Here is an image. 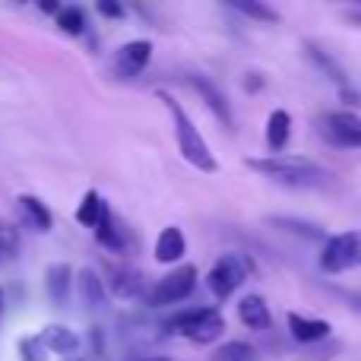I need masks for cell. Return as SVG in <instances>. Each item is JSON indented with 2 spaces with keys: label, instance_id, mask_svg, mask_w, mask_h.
I'll return each instance as SVG.
<instances>
[{
  "label": "cell",
  "instance_id": "20",
  "mask_svg": "<svg viewBox=\"0 0 361 361\" xmlns=\"http://www.w3.org/2000/svg\"><path fill=\"white\" fill-rule=\"evenodd\" d=\"M105 209H108V203L102 200V193L99 190H86L82 193V200H80V206H76V222H80L82 228L95 231V225H99V219L105 216Z\"/></svg>",
  "mask_w": 361,
  "mask_h": 361
},
{
  "label": "cell",
  "instance_id": "7",
  "mask_svg": "<svg viewBox=\"0 0 361 361\" xmlns=\"http://www.w3.org/2000/svg\"><path fill=\"white\" fill-rule=\"evenodd\" d=\"M320 133L333 146L343 149H361V118L355 111H326L320 118Z\"/></svg>",
  "mask_w": 361,
  "mask_h": 361
},
{
  "label": "cell",
  "instance_id": "17",
  "mask_svg": "<svg viewBox=\"0 0 361 361\" xmlns=\"http://www.w3.org/2000/svg\"><path fill=\"white\" fill-rule=\"evenodd\" d=\"M16 203H19V212H23V219L32 225V228H35V231H51V225H54V216H51V209L42 203V200L32 197V193H23Z\"/></svg>",
  "mask_w": 361,
  "mask_h": 361
},
{
  "label": "cell",
  "instance_id": "22",
  "mask_svg": "<svg viewBox=\"0 0 361 361\" xmlns=\"http://www.w3.org/2000/svg\"><path fill=\"white\" fill-rule=\"evenodd\" d=\"M57 25H61V32H67V35H82V32H86V10H82V6H61Z\"/></svg>",
  "mask_w": 361,
  "mask_h": 361
},
{
  "label": "cell",
  "instance_id": "10",
  "mask_svg": "<svg viewBox=\"0 0 361 361\" xmlns=\"http://www.w3.org/2000/svg\"><path fill=\"white\" fill-rule=\"evenodd\" d=\"M38 343L44 345V352H54V355H76L80 352V336L70 326H61V324L44 326L38 333Z\"/></svg>",
  "mask_w": 361,
  "mask_h": 361
},
{
  "label": "cell",
  "instance_id": "5",
  "mask_svg": "<svg viewBox=\"0 0 361 361\" xmlns=\"http://www.w3.org/2000/svg\"><path fill=\"white\" fill-rule=\"evenodd\" d=\"M193 288H197V267L187 263V267L171 269L165 279H159L156 286L146 292V301H149V307H169V305H178V301L190 298Z\"/></svg>",
  "mask_w": 361,
  "mask_h": 361
},
{
  "label": "cell",
  "instance_id": "26",
  "mask_svg": "<svg viewBox=\"0 0 361 361\" xmlns=\"http://www.w3.org/2000/svg\"><path fill=\"white\" fill-rule=\"evenodd\" d=\"M19 361H48L44 345L38 343V336H23L19 339Z\"/></svg>",
  "mask_w": 361,
  "mask_h": 361
},
{
  "label": "cell",
  "instance_id": "11",
  "mask_svg": "<svg viewBox=\"0 0 361 361\" xmlns=\"http://www.w3.org/2000/svg\"><path fill=\"white\" fill-rule=\"evenodd\" d=\"M330 330L333 326L326 324V320L305 317V314H288V333H292V339H298V343H305V345L326 339L330 336Z\"/></svg>",
  "mask_w": 361,
  "mask_h": 361
},
{
  "label": "cell",
  "instance_id": "8",
  "mask_svg": "<svg viewBox=\"0 0 361 361\" xmlns=\"http://www.w3.org/2000/svg\"><path fill=\"white\" fill-rule=\"evenodd\" d=\"M152 61V42L149 38H133V42L121 44L114 51V73L121 80H130V76H140Z\"/></svg>",
  "mask_w": 361,
  "mask_h": 361
},
{
  "label": "cell",
  "instance_id": "6",
  "mask_svg": "<svg viewBox=\"0 0 361 361\" xmlns=\"http://www.w3.org/2000/svg\"><path fill=\"white\" fill-rule=\"evenodd\" d=\"M247 273H250V267L241 254H222L212 263L209 276H206V288H209L219 301L231 298V295L241 288V282L247 279Z\"/></svg>",
  "mask_w": 361,
  "mask_h": 361
},
{
  "label": "cell",
  "instance_id": "18",
  "mask_svg": "<svg viewBox=\"0 0 361 361\" xmlns=\"http://www.w3.org/2000/svg\"><path fill=\"white\" fill-rule=\"evenodd\" d=\"M288 137H292V118H288L286 108H276L267 121V143L273 152H282L288 146Z\"/></svg>",
  "mask_w": 361,
  "mask_h": 361
},
{
  "label": "cell",
  "instance_id": "2",
  "mask_svg": "<svg viewBox=\"0 0 361 361\" xmlns=\"http://www.w3.org/2000/svg\"><path fill=\"white\" fill-rule=\"evenodd\" d=\"M159 99L165 102V108H169L171 118H175V137H178V149H180V156H184V162H190L193 169L206 171V175H216V171H219V162H216V156L209 152L206 140L200 137V130L193 127L190 114L180 108V102L175 99V95L159 92Z\"/></svg>",
  "mask_w": 361,
  "mask_h": 361
},
{
  "label": "cell",
  "instance_id": "28",
  "mask_svg": "<svg viewBox=\"0 0 361 361\" xmlns=\"http://www.w3.org/2000/svg\"><path fill=\"white\" fill-rule=\"evenodd\" d=\"M260 82H263L260 73H250V76H247V89H250V92H254V89H260Z\"/></svg>",
  "mask_w": 361,
  "mask_h": 361
},
{
  "label": "cell",
  "instance_id": "31",
  "mask_svg": "<svg viewBox=\"0 0 361 361\" xmlns=\"http://www.w3.org/2000/svg\"><path fill=\"white\" fill-rule=\"evenodd\" d=\"M143 361H169V358H143Z\"/></svg>",
  "mask_w": 361,
  "mask_h": 361
},
{
  "label": "cell",
  "instance_id": "27",
  "mask_svg": "<svg viewBox=\"0 0 361 361\" xmlns=\"http://www.w3.org/2000/svg\"><path fill=\"white\" fill-rule=\"evenodd\" d=\"M95 10H99L102 16H108V19H121V16H124V6L114 4V0H99V6H95Z\"/></svg>",
  "mask_w": 361,
  "mask_h": 361
},
{
  "label": "cell",
  "instance_id": "13",
  "mask_svg": "<svg viewBox=\"0 0 361 361\" xmlns=\"http://www.w3.org/2000/svg\"><path fill=\"white\" fill-rule=\"evenodd\" d=\"M238 317H241V324L247 326V330H257V333L269 330V324H273L269 307L260 295H244V298L238 301Z\"/></svg>",
  "mask_w": 361,
  "mask_h": 361
},
{
  "label": "cell",
  "instance_id": "12",
  "mask_svg": "<svg viewBox=\"0 0 361 361\" xmlns=\"http://www.w3.org/2000/svg\"><path fill=\"white\" fill-rule=\"evenodd\" d=\"M44 288H48V298L54 307H63L70 298V288H73V269L67 263H54L44 273Z\"/></svg>",
  "mask_w": 361,
  "mask_h": 361
},
{
  "label": "cell",
  "instance_id": "24",
  "mask_svg": "<svg viewBox=\"0 0 361 361\" xmlns=\"http://www.w3.org/2000/svg\"><path fill=\"white\" fill-rule=\"evenodd\" d=\"M231 10L244 13V16L257 19V23H279V13H276L273 6H267V4H250V0H235V4H231Z\"/></svg>",
  "mask_w": 361,
  "mask_h": 361
},
{
  "label": "cell",
  "instance_id": "16",
  "mask_svg": "<svg viewBox=\"0 0 361 361\" xmlns=\"http://www.w3.org/2000/svg\"><path fill=\"white\" fill-rule=\"evenodd\" d=\"M95 241H99L105 250H111V254H124L127 250L124 228H121L118 219L111 216V209H105V216H102L99 225H95Z\"/></svg>",
  "mask_w": 361,
  "mask_h": 361
},
{
  "label": "cell",
  "instance_id": "29",
  "mask_svg": "<svg viewBox=\"0 0 361 361\" xmlns=\"http://www.w3.org/2000/svg\"><path fill=\"white\" fill-rule=\"evenodd\" d=\"M42 10L44 13H61V6H57V4H42Z\"/></svg>",
  "mask_w": 361,
  "mask_h": 361
},
{
  "label": "cell",
  "instance_id": "3",
  "mask_svg": "<svg viewBox=\"0 0 361 361\" xmlns=\"http://www.w3.org/2000/svg\"><path fill=\"white\" fill-rule=\"evenodd\" d=\"M169 333H180L184 339H190L197 345H209L225 333V317L219 307H193V311L171 317Z\"/></svg>",
  "mask_w": 361,
  "mask_h": 361
},
{
  "label": "cell",
  "instance_id": "19",
  "mask_svg": "<svg viewBox=\"0 0 361 361\" xmlns=\"http://www.w3.org/2000/svg\"><path fill=\"white\" fill-rule=\"evenodd\" d=\"M108 288L114 292V298L133 301L143 295V276L133 273V269H114L111 279H108Z\"/></svg>",
  "mask_w": 361,
  "mask_h": 361
},
{
  "label": "cell",
  "instance_id": "21",
  "mask_svg": "<svg viewBox=\"0 0 361 361\" xmlns=\"http://www.w3.org/2000/svg\"><path fill=\"white\" fill-rule=\"evenodd\" d=\"M305 54H307V61H311L314 67H317L320 73L326 76V80H333V82H336V86H345V70L339 67V63L333 61V57L326 54L324 48H317V44H314V42H305Z\"/></svg>",
  "mask_w": 361,
  "mask_h": 361
},
{
  "label": "cell",
  "instance_id": "9",
  "mask_svg": "<svg viewBox=\"0 0 361 361\" xmlns=\"http://www.w3.org/2000/svg\"><path fill=\"white\" fill-rule=\"evenodd\" d=\"M190 82H193V89L200 92V99L206 102V108H209V111L219 118V124H222L225 130H231V127H235V118H231V108H228V102H225L222 89H219L212 80L200 76V73H193V76H190Z\"/></svg>",
  "mask_w": 361,
  "mask_h": 361
},
{
  "label": "cell",
  "instance_id": "4",
  "mask_svg": "<svg viewBox=\"0 0 361 361\" xmlns=\"http://www.w3.org/2000/svg\"><path fill=\"white\" fill-rule=\"evenodd\" d=\"M361 267V231H343V235L326 238L320 250V269L326 276H339Z\"/></svg>",
  "mask_w": 361,
  "mask_h": 361
},
{
  "label": "cell",
  "instance_id": "23",
  "mask_svg": "<svg viewBox=\"0 0 361 361\" xmlns=\"http://www.w3.org/2000/svg\"><path fill=\"white\" fill-rule=\"evenodd\" d=\"M269 222L279 225V228H286V231H295V235L307 238V241H317V238H324V228H320V225H311V222H298V219H286V216H273Z\"/></svg>",
  "mask_w": 361,
  "mask_h": 361
},
{
  "label": "cell",
  "instance_id": "25",
  "mask_svg": "<svg viewBox=\"0 0 361 361\" xmlns=\"http://www.w3.org/2000/svg\"><path fill=\"white\" fill-rule=\"evenodd\" d=\"M212 361H257V352H254V345H247V343H225L222 349L212 355Z\"/></svg>",
  "mask_w": 361,
  "mask_h": 361
},
{
  "label": "cell",
  "instance_id": "14",
  "mask_svg": "<svg viewBox=\"0 0 361 361\" xmlns=\"http://www.w3.org/2000/svg\"><path fill=\"white\" fill-rule=\"evenodd\" d=\"M184 254H187V241L178 225H169V228L159 231V238H156V260L159 263H178Z\"/></svg>",
  "mask_w": 361,
  "mask_h": 361
},
{
  "label": "cell",
  "instance_id": "15",
  "mask_svg": "<svg viewBox=\"0 0 361 361\" xmlns=\"http://www.w3.org/2000/svg\"><path fill=\"white\" fill-rule=\"evenodd\" d=\"M76 286H80V298H82V305H86L89 311H105L108 288H105V282L92 273V269H82L80 279H76Z\"/></svg>",
  "mask_w": 361,
  "mask_h": 361
},
{
  "label": "cell",
  "instance_id": "1",
  "mask_svg": "<svg viewBox=\"0 0 361 361\" xmlns=\"http://www.w3.org/2000/svg\"><path fill=\"white\" fill-rule=\"evenodd\" d=\"M247 169L257 171L260 178H269L282 187H326L330 184V171L320 169L317 162L301 156H267V159H247Z\"/></svg>",
  "mask_w": 361,
  "mask_h": 361
},
{
  "label": "cell",
  "instance_id": "30",
  "mask_svg": "<svg viewBox=\"0 0 361 361\" xmlns=\"http://www.w3.org/2000/svg\"><path fill=\"white\" fill-rule=\"evenodd\" d=\"M0 314H4V292H0Z\"/></svg>",
  "mask_w": 361,
  "mask_h": 361
}]
</instances>
